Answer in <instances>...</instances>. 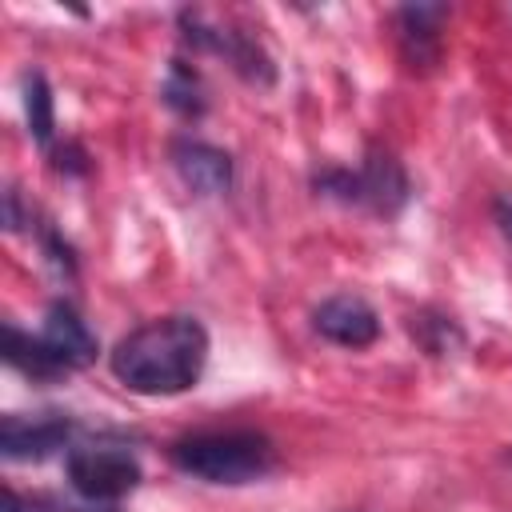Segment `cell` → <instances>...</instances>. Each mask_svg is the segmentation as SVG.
Here are the masks:
<instances>
[{
  "label": "cell",
  "instance_id": "obj_9",
  "mask_svg": "<svg viewBox=\"0 0 512 512\" xmlns=\"http://www.w3.org/2000/svg\"><path fill=\"white\" fill-rule=\"evenodd\" d=\"M72 440V420L64 416H4L0 424V452L4 460H44Z\"/></svg>",
  "mask_w": 512,
  "mask_h": 512
},
{
  "label": "cell",
  "instance_id": "obj_1",
  "mask_svg": "<svg viewBox=\"0 0 512 512\" xmlns=\"http://www.w3.org/2000/svg\"><path fill=\"white\" fill-rule=\"evenodd\" d=\"M208 364V332L196 316H160L128 332L112 352V376L140 396H176L196 388Z\"/></svg>",
  "mask_w": 512,
  "mask_h": 512
},
{
  "label": "cell",
  "instance_id": "obj_14",
  "mask_svg": "<svg viewBox=\"0 0 512 512\" xmlns=\"http://www.w3.org/2000/svg\"><path fill=\"white\" fill-rule=\"evenodd\" d=\"M492 216H496L500 232L512 240V192H500V196H496V204H492Z\"/></svg>",
  "mask_w": 512,
  "mask_h": 512
},
{
  "label": "cell",
  "instance_id": "obj_4",
  "mask_svg": "<svg viewBox=\"0 0 512 512\" xmlns=\"http://www.w3.org/2000/svg\"><path fill=\"white\" fill-rule=\"evenodd\" d=\"M312 184H316V192H324V196H332L340 204L368 208L376 216H396L412 196L408 172L388 152H372L360 168H328Z\"/></svg>",
  "mask_w": 512,
  "mask_h": 512
},
{
  "label": "cell",
  "instance_id": "obj_3",
  "mask_svg": "<svg viewBox=\"0 0 512 512\" xmlns=\"http://www.w3.org/2000/svg\"><path fill=\"white\" fill-rule=\"evenodd\" d=\"M172 464L204 484H256L276 468V448L260 432H196L172 444Z\"/></svg>",
  "mask_w": 512,
  "mask_h": 512
},
{
  "label": "cell",
  "instance_id": "obj_11",
  "mask_svg": "<svg viewBox=\"0 0 512 512\" xmlns=\"http://www.w3.org/2000/svg\"><path fill=\"white\" fill-rule=\"evenodd\" d=\"M24 116H28V132L40 148L52 144V128H56V108H52V88L44 80V72H28L24 76Z\"/></svg>",
  "mask_w": 512,
  "mask_h": 512
},
{
  "label": "cell",
  "instance_id": "obj_13",
  "mask_svg": "<svg viewBox=\"0 0 512 512\" xmlns=\"http://www.w3.org/2000/svg\"><path fill=\"white\" fill-rule=\"evenodd\" d=\"M4 512H88V508H64L52 500H28L20 492H4Z\"/></svg>",
  "mask_w": 512,
  "mask_h": 512
},
{
  "label": "cell",
  "instance_id": "obj_12",
  "mask_svg": "<svg viewBox=\"0 0 512 512\" xmlns=\"http://www.w3.org/2000/svg\"><path fill=\"white\" fill-rule=\"evenodd\" d=\"M164 104L168 108H176L180 116H200L204 108H208V100H204V88H200V76L184 64V60H172V68H168V76H164Z\"/></svg>",
  "mask_w": 512,
  "mask_h": 512
},
{
  "label": "cell",
  "instance_id": "obj_7",
  "mask_svg": "<svg viewBox=\"0 0 512 512\" xmlns=\"http://www.w3.org/2000/svg\"><path fill=\"white\" fill-rule=\"evenodd\" d=\"M312 328H316L324 340L340 344V348H368V344H376V336H380V316H376V308H372L364 296L340 292V296H328V300L312 312Z\"/></svg>",
  "mask_w": 512,
  "mask_h": 512
},
{
  "label": "cell",
  "instance_id": "obj_5",
  "mask_svg": "<svg viewBox=\"0 0 512 512\" xmlns=\"http://www.w3.org/2000/svg\"><path fill=\"white\" fill-rule=\"evenodd\" d=\"M64 472H68V484L92 504H116L128 492H136L140 480H144L140 460L128 448H116V444H76V448H68L64 452Z\"/></svg>",
  "mask_w": 512,
  "mask_h": 512
},
{
  "label": "cell",
  "instance_id": "obj_10",
  "mask_svg": "<svg viewBox=\"0 0 512 512\" xmlns=\"http://www.w3.org/2000/svg\"><path fill=\"white\" fill-rule=\"evenodd\" d=\"M448 20L444 4H404L396 12V32H400V48L404 60L412 68H432L440 60V28Z\"/></svg>",
  "mask_w": 512,
  "mask_h": 512
},
{
  "label": "cell",
  "instance_id": "obj_2",
  "mask_svg": "<svg viewBox=\"0 0 512 512\" xmlns=\"http://www.w3.org/2000/svg\"><path fill=\"white\" fill-rule=\"evenodd\" d=\"M4 360L32 380H60L64 372H76L96 360V336L72 304L56 300L44 312L36 336L20 332L16 324H4Z\"/></svg>",
  "mask_w": 512,
  "mask_h": 512
},
{
  "label": "cell",
  "instance_id": "obj_6",
  "mask_svg": "<svg viewBox=\"0 0 512 512\" xmlns=\"http://www.w3.org/2000/svg\"><path fill=\"white\" fill-rule=\"evenodd\" d=\"M184 24V40L192 48H204V52H216L224 56L248 84H272L276 80V68H272V56L260 48V40H252L248 32H236V28H216V24H204L200 12H184L180 16Z\"/></svg>",
  "mask_w": 512,
  "mask_h": 512
},
{
  "label": "cell",
  "instance_id": "obj_8",
  "mask_svg": "<svg viewBox=\"0 0 512 512\" xmlns=\"http://www.w3.org/2000/svg\"><path fill=\"white\" fill-rule=\"evenodd\" d=\"M172 168L196 196H224L232 188V156L208 140H176L172 144Z\"/></svg>",
  "mask_w": 512,
  "mask_h": 512
}]
</instances>
